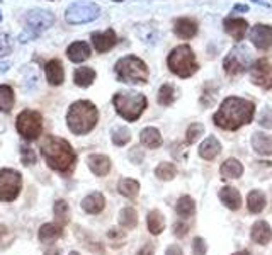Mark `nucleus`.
I'll use <instances>...</instances> for the list:
<instances>
[{"label":"nucleus","instance_id":"obj_50","mask_svg":"<svg viewBox=\"0 0 272 255\" xmlns=\"http://www.w3.org/2000/svg\"><path fill=\"white\" fill-rule=\"evenodd\" d=\"M0 21H2V12H0Z\"/></svg>","mask_w":272,"mask_h":255},{"label":"nucleus","instance_id":"obj_18","mask_svg":"<svg viewBox=\"0 0 272 255\" xmlns=\"http://www.w3.org/2000/svg\"><path fill=\"white\" fill-rule=\"evenodd\" d=\"M106 206V199L101 192H92L82 201V210L88 213V215H97L104 210Z\"/></svg>","mask_w":272,"mask_h":255},{"label":"nucleus","instance_id":"obj_31","mask_svg":"<svg viewBox=\"0 0 272 255\" xmlns=\"http://www.w3.org/2000/svg\"><path fill=\"white\" fill-rule=\"evenodd\" d=\"M118 191L121 196L128 199H134L140 192V184L136 182L134 179H121L118 184Z\"/></svg>","mask_w":272,"mask_h":255},{"label":"nucleus","instance_id":"obj_14","mask_svg":"<svg viewBox=\"0 0 272 255\" xmlns=\"http://www.w3.org/2000/svg\"><path fill=\"white\" fill-rule=\"evenodd\" d=\"M224 31L235 41H242L248 31V22L240 17H228L224 19Z\"/></svg>","mask_w":272,"mask_h":255},{"label":"nucleus","instance_id":"obj_46","mask_svg":"<svg viewBox=\"0 0 272 255\" xmlns=\"http://www.w3.org/2000/svg\"><path fill=\"white\" fill-rule=\"evenodd\" d=\"M165 255H184V253H182V248L179 245H170V247L167 248Z\"/></svg>","mask_w":272,"mask_h":255},{"label":"nucleus","instance_id":"obj_15","mask_svg":"<svg viewBox=\"0 0 272 255\" xmlns=\"http://www.w3.org/2000/svg\"><path fill=\"white\" fill-rule=\"evenodd\" d=\"M92 44L97 53H106L116 44V32L112 29H107L104 32H96L92 34Z\"/></svg>","mask_w":272,"mask_h":255},{"label":"nucleus","instance_id":"obj_8","mask_svg":"<svg viewBox=\"0 0 272 255\" xmlns=\"http://www.w3.org/2000/svg\"><path fill=\"white\" fill-rule=\"evenodd\" d=\"M16 128L19 134H22L26 140H37L41 136V131H43V118L37 111L26 109L17 116Z\"/></svg>","mask_w":272,"mask_h":255},{"label":"nucleus","instance_id":"obj_16","mask_svg":"<svg viewBox=\"0 0 272 255\" xmlns=\"http://www.w3.org/2000/svg\"><path fill=\"white\" fill-rule=\"evenodd\" d=\"M87 164H88V169L92 170V174L99 175V177H104L111 170V160L107 159L106 155H99V153L88 155Z\"/></svg>","mask_w":272,"mask_h":255},{"label":"nucleus","instance_id":"obj_38","mask_svg":"<svg viewBox=\"0 0 272 255\" xmlns=\"http://www.w3.org/2000/svg\"><path fill=\"white\" fill-rule=\"evenodd\" d=\"M53 213H55V216L58 218V221L62 225H65L68 221V215H70V208H68V204L65 202V201H56L55 202V206H53Z\"/></svg>","mask_w":272,"mask_h":255},{"label":"nucleus","instance_id":"obj_41","mask_svg":"<svg viewBox=\"0 0 272 255\" xmlns=\"http://www.w3.org/2000/svg\"><path fill=\"white\" fill-rule=\"evenodd\" d=\"M259 124L262 128H267V129H272V109L270 108H264L260 113V118H259Z\"/></svg>","mask_w":272,"mask_h":255},{"label":"nucleus","instance_id":"obj_26","mask_svg":"<svg viewBox=\"0 0 272 255\" xmlns=\"http://www.w3.org/2000/svg\"><path fill=\"white\" fill-rule=\"evenodd\" d=\"M147 225L152 235H160L162 231L165 230V218H163V215L158 210H153L148 213Z\"/></svg>","mask_w":272,"mask_h":255},{"label":"nucleus","instance_id":"obj_19","mask_svg":"<svg viewBox=\"0 0 272 255\" xmlns=\"http://www.w3.org/2000/svg\"><path fill=\"white\" fill-rule=\"evenodd\" d=\"M218 196H219L221 202L228 208V210L237 211L238 208H240L242 196H240V192H238L235 187H228V185H226V187H223L221 191H219Z\"/></svg>","mask_w":272,"mask_h":255},{"label":"nucleus","instance_id":"obj_11","mask_svg":"<svg viewBox=\"0 0 272 255\" xmlns=\"http://www.w3.org/2000/svg\"><path fill=\"white\" fill-rule=\"evenodd\" d=\"M248 63H250V51L245 46H237L224 58L223 67L228 75H240L248 68Z\"/></svg>","mask_w":272,"mask_h":255},{"label":"nucleus","instance_id":"obj_43","mask_svg":"<svg viewBox=\"0 0 272 255\" xmlns=\"http://www.w3.org/2000/svg\"><path fill=\"white\" fill-rule=\"evenodd\" d=\"M21 155H22V164L24 165H32L36 162V155L32 153V150H29V148H21Z\"/></svg>","mask_w":272,"mask_h":255},{"label":"nucleus","instance_id":"obj_49","mask_svg":"<svg viewBox=\"0 0 272 255\" xmlns=\"http://www.w3.org/2000/svg\"><path fill=\"white\" fill-rule=\"evenodd\" d=\"M68 255H80V253H78V252H70Z\"/></svg>","mask_w":272,"mask_h":255},{"label":"nucleus","instance_id":"obj_1","mask_svg":"<svg viewBox=\"0 0 272 255\" xmlns=\"http://www.w3.org/2000/svg\"><path fill=\"white\" fill-rule=\"evenodd\" d=\"M255 104L240 97H228L221 102V108L213 116V121L218 128L226 131H237L254 119Z\"/></svg>","mask_w":272,"mask_h":255},{"label":"nucleus","instance_id":"obj_33","mask_svg":"<svg viewBox=\"0 0 272 255\" xmlns=\"http://www.w3.org/2000/svg\"><path fill=\"white\" fill-rule=\"evenodd\" d=\"M177 215L180 218H191L196 211V202L192 201V197L189 196H182L179 201H177Z\"/></svg>","mask_w":272,"mask_h":255},{"label":"nucleus","instance_id":"obj_24","mask_svg":"<svg viewBox=\"0 0 272 255\" xmlns=\"http://www.w3.org/2000/svg\"><path fill=\"white\" fill-rule=\"evenodd\" d=\"M67 55H68V58L72 60V62L82 63V62H85L88 57H90V48H88L87 43H83V41H78V43H73L67 49Z\"/></svg>","mask_w":272,"mask_h":255},{"label":"nucleus","instance_id":"obj_27","mask_svg":"<svg viewBox=\"0 0 272 255\" xmlns=\"http://www.w3.org/2000/svg\"><path fill=\"white\" fill-rule=\"evenodd\" d=\"M221 177L223 179H238L243 174V165L237 159H228L221 165Z\"/></svg>","mask_w":272,"mask_h":255},{"label":"nucleus","instance_id":"obj_25","mask_svg":"<svg viewBox=\"0 0 272 255\" xmlns=\"http://www.w3.org/2000/svg\"><path fill=\"white\" fill-rule=\"evenodd\" d=\"M62 235H63L62 226L56 223H46L39 228V240L43 243H53L55 240H58Z\"/></svg>","mask_w":272,"mask_h":255},{"label":"nucleus","instance_id":"obj_23","mask_svg":"<svg viewBox=\"0 0 272 255\" xmlns=\"http://www.w3.org/2000/svg\"><path fill=\"white\" fill-rule=\"evenodd\" d=\"M219 151H221V143H219L214 136H208L199 146V155L203 157L204 160L216 159Z\"/></svg>","mask_w":272,"mask_h":255},{"label":"nucleus","instance_id":"obj_47","mask_svg":"<svg viewBox=\"0 0 272 255\" xmlns=\"http://www.w3.org/2000/svg\"><path fill=\"white\" fill-rule=\"evenodd\" d=\"M44 255H60V250L58 248H50V250H46Z\"/></svg>","mask_w":272,"mask_h":255},{"label":"nucleus","instance_id":"obj_36","mask_svg":"<svg viewBox=\"0 0 272 255\" xmlns=\"http://www.w3.org/2000/svg\"><path fill=\"white\" fill-rule=\"evenodd\" d=\"M155 175L160 180H172L177 175V167L170 164V162H162L155 170Z\"/></svg>","mask_w":272,"mask_h":255},{"label":"nucleus","instance_id":"obj_37","mask_svg":"<svg viewBox=\"0 0 272 255\" xmlns=\"http://www.w3.org/2000/svg\"><path fill=\"white\" fill-rule=\"evenodd\" d=\"M129 140H131V133L128 128L119 126L112 129V143L116 146H124L126 143H129Z\"/></svg>","mask_w":272,"mask_h":255},{"label":"nucleus","instance_id":"obj_44","mask_svg":"<svg viewBox=\"0 0 272 255\" xmlns=\"http://www.w3.org/2000/svg\"><path fill=\"white\" fill-rule=\"evenodd\" d=\"M186 233H187V226L184 223H175V226H173V235L184 236Z\"/></svg>","mask_w":272,"mask_h":255},{"label":"nucleus","instance_id":"obj_13","mask_svg":"<svg viewBox=\"0 0 272 255\" xmlns=\"http://www.w3.org/2000/svg\"><path fill=\"white\" fill-rule=\"evenodd\" d=\"M250 39L255 48H259L262 51L269 49L272 46V27L267 24L254 26L250 31Z\"/></svg>","mask_w":272,"mask_h":255},{"label":"nucleus","instance_id":"obj_40","mask_svg":"<svg viewBox=\"0 0 272 255\" xmlns=\"http://www.w3.org/2000/svg\"><path fill=\"white\" fill-rule=\"evenodd\" d=\"M14 49V41L9 34H0V57H7Z\"/></svg>","mask_w":272,"mask_h":255},{"label":"nucleus","instance_id":"obj_3","mask_svg":"<svg viewBox=\"0 0 272 255\" xmlns=\"http://www.w3.org/2000/svg\"><path fill=\"white\" fill-rule=\"evenodd\" d=\"M99 119V111L88 100L73 102L67 114V124L73 134L90 133Z\"/></svg>","mask_w":272,"mask_h":255},{"label":"nucleus","instance_id":"obj_45","mask_svg":"<svg viewBox=\"0 0 272 255\" xmlns=\"http://www.w3.org/2000/svg\"><path fill=\"white\" fill-rule=\"evenodd\" d=\"M136 255H155V250H153V245H150V243H147L145 247H142L138 250V253Z\"/></svg>","mask_w":272,"mask_h":255},{"label":"nucleus","instance_id":"obj_7","mask_svg":"<svg viewBox=\"0 0 272 255\" xmlns=\"http://www.w3.org/2000/svg\"><path fill=\"white\" fill-rule=\"evenodd\" d=\"M55 16L50 11H44V9H34V11L27 12L26 16V32H22L19 41L21 43H27V41L37 38L43 31H46L48 27L53 26Z\"/></svg>","mask_w":272,"mask_h":255},{"label":"nucleus","instance_id":"obj_6","mask_svg":"<svg viewBox=\"0 0 272 255\" xmlns=\"http://www.w3.org/2000/svg\"><path fill=\"white\" fill-rule=\"evenodd\" d=\"M168 68L172 73H175L180 78H189L192 73L198 70V63H196V57L192 53L191 46H177L175 49L168 55Z\"/></svg>","mask_w":272,"mask_h":255},{"label":"nucleus","instance_id":"obj_2","mask_svg":"<svg viewBox=\"0 0 272 255\" xmlns=\"http://www.w3.org/2000/svg\"><path fill=\"white\" fill-rule=\"evenodd\" d=\"M41 153H43L46 164L53 170L68 172V170L73 169L75 151L70 146V143L65 141L63 138L53 136V134L44 136V140L41 141Z\"/></svg>","mask_w":272,"mask_h":255},{"label":"nucleus","instance_id":"obj_30","mask_svg":"<svg viewBox=\"0 0 272 255\" xmlns=\"http://www.w3.org/2000/svg\"><path fill=\"white\" fill-rule=\"evenodd\" d=\"M73 80L78 87H90L92 82L96 80V72L88 67L77 68V70H75V75H73Z\"/></svg>","mask_w":272,"mask_h":255},{"label":"nucleus","instance_id":"obj_9","mask_svg":"<svg viewBox=\"0 0 272 255\" xmlns=\"http://www.w3.org/2000/svg\"><path fill=\"white\" fill-rule=\"evenodd\" d=\"M22 187V177L14 169L0 170V202H12Z\"/></svg>","mask_w":272,"mask_h":255},{"label":"nucleus","instance_id":"obj_34","mask_svg":"<svg viewBox=\"0 0 272 255\" xmlns=\"http://www.w3.org/2000/svg\"><path fill=\"white\" fill-rule=\"evenodd\" d=\"M14 108V90L9 85H0V111L11 113Z\"/></svg>","mask_w":272,"mask_h":255},{"label":"nucleus","instance_id":"obj_4","mask_svg":"<svg viewBox=\"0 0 272 255\" xmlns=\"http://www.w3.org/2000/svg\"><path fill=\"white\" fill-rule=\"evenodd\" d=\"M112 104L121 118L133 123L147 109V97L138 92H118L112 97Z\"/></svg>","mask_w":272,"mask_h":255},{"label":"nucleus","instance_id":"obj_51","mask_svg":"<svg viewBox=\"0 0 272 255\" xmlns=\"http://www.w3.org/2000/svg\"><path fill=\"white\" fill-rule=\"evenodd\" d=\"M116 2H123V0H116Z\"/></svg>","mask_w":272,"mask_h":255},{"label":"nucleus","instance_id":"obj_10","mask_svg":"<svg viewBox=\"0 0 272 255\" xmlns=\"http://www.w3.org/2000/svg\"><path fill=\"white\" fill-rule=\"evenodd\" d=\"M101 14L99 6L90 2H77L73 6H70L65 14V19L68 24H85L94 19H97Z\"/></svg>","mask_w":272,"mask_h":255},{"label":"nucleus","instance_id":"obj_32","mask_svg":"<svg viewBox=\"0 0 272 255\" xmlns=\"http://www.w3.org/2000/svg\"><path fill=\"white\" fill-rule=\"evenodd\" d=\"M119 225L123 226V228H126V230H131V228H134V226L138 225V215H136V211L131 206L123 208V210H121V213H119Z\"/></svg>","mask_w":272,"mask_h":255},{"label":"nucleus","instance_id":"obj_12","mask_svg":"<svg viewBox=\"0 0 272 255\" xmlns=\"http://www.w3.org/2000/svg\"><path fill=\"white\" fill-rule=\"evenodd\" d=\"M250 78L255 85H259L265 90H270L272 89V65L269 63V60L265 58L257 60L250 68Z\"/></svg>","mask_w":272,"mask_h":255},{"label":"nucleus","instance_id":"obj_28","mask_svg":"<svg viewBox=\"0 0 272 255\" xmlns=\"http://www.w3.org/2000/svg\"><path fill=\"white\" fill-rule=\"evenodd\" d=\"M140 140H142V143L147 148L162 146V136L157 128H145L143 131L140 133Z\"/></svg>","mask_w":272,"mask_h":255},{"label":"nucleus","instance_id":"obj_20","mask_svg":"<svg viewBox=\"0 0 272 255\" xmlns=\"http://www.w3.org/2000/svg\"><path fill=\"white\" fill-rule=\"evenodd\" d=\"M252 148L259 155L269 157L272 155V138L265 133H254L252 134Z\"/></svg>","mask_w":272,"mask_h":255},{"label":"nucleus","instance_id":"obj_48","mask_svg":"<svg viewBox=\"0 0 272 255\" xmlns=\"http://www.w3.org/2000/svg\"><path fill=\"white\" fill-rule=\"evenodd\" d=\"M233 255H248L247 252H238V253H233Z\"/></svg>","mask_w":272,"mask_h":255},{"label":"nucleus","instance_id":"obj_21","mask_svg":"<svg viewBox=\"0 0 272 255\" xmlns=\"http://www.w3.org/2000/svg\"><path fill=\"white\" fill-rule=\"evenodd\" d=\"M44 72H46V78L51 85H62L63 83V78H65V73H63V67L58 60H50L44 67Z\"/></svg>","mask_w":272,"mask_h":255},{"label":"nucleus","instance_id":"obj_35","mask_svg":"<svg viewBox=\"0 0 272 255\" xmlns=\"http://www.w3.org/2000/svg\"><path fill=\"white\" fill-rule=\"evenodd\" d=\"M177 97V92H175V87L172 83H163L158 90V102L162 106H170Z\"/></svg>","mask_w":272,"mask_h":255},{"label":"nucleus","instance_id":"obj_17","mask_svg":"<svg viewBox=\"0 0 272 255\" xmlns=\"http://www.w3.org/2000/svg\"><path fill=\"white\" fill-rule=\"evenodd\" d=\"M250 236H252V240H254L255 243L267 245L272 240V228H270V225L267 223V221H262V220L257 221V223H254V226H252Z\"/></svg>","mask_w":272,"mask_h":255},{"label":"nucleus","instance_id":"obj_42","mask_svg":"<svg viewBox=\"0 0 272 255\" xmlns=\"http://www.w3.org/2000/svg\"><path fill=\"white\" fill-rule=\"evenodd\" d=\"M206 252H208V245H206V242L201 238V236L192 240V253L194 255H206Z\"/></svg>","mask_w":272,"mask_h":255},{"label":"nucleus","instance_id":"obj_5","mask_svg":"<svg viewBox=\"0 0 272 255\" xmlns=\"http://www.w3.org/2000/svg\"><path fill=\"white\" fill-rule=\"evenodd\" d=\"M116 77H118L119 82L124 83H147L148 80V68L145 65L143 60H140L138 57H124L118 60L114 67Z\"/></svg>","mask_w":272,"mask_h":255},{"label":"nucleus","instance_id":"obj_22","mask_svg":"<svg viewBox=\"0 0 272 255\" xmlns=\"http://www.w3.org/2000/svg\"><path fill=\"white\" fill-rule=\"evenodd\" d=\"M175 34L182 39H191L198 34V24H196L192 19H187V17H182L175 22V27H173Z\"/></svg>","mask_w":272,"mask_h":255},{"label":"nucleus","instance_id":"obj_39","mask_svg":"<svg viewBox=\"0 0 272 255\" xmlns=\"http://www.w3.org/2000/svg\"><path fill=\"white\" fill-rule=\"evenodd\" d=\"M204 134V126L201 123H194V124H191L189 128H187V133H186V140L189 145H192L194 141H198L201 136Z\"/></svg>","mask_w":272,"mask_h":255},{"label":"nucleus","instance_id":"obj_29","mask_svg":"<svg viewBox=\"0 0 272 255\" xmlns=\"http://www.w3.org/2000/svg\"><path fill=\"white\" fill-rule=\"evenodd\" d=\"M247 208H248V211L254 213V215L264 211V208H265V196H264V192H260V191H252L250 194H248V197H247Z\"/></svg>","mask_w":272,"mask_h":255}]
</instances>
